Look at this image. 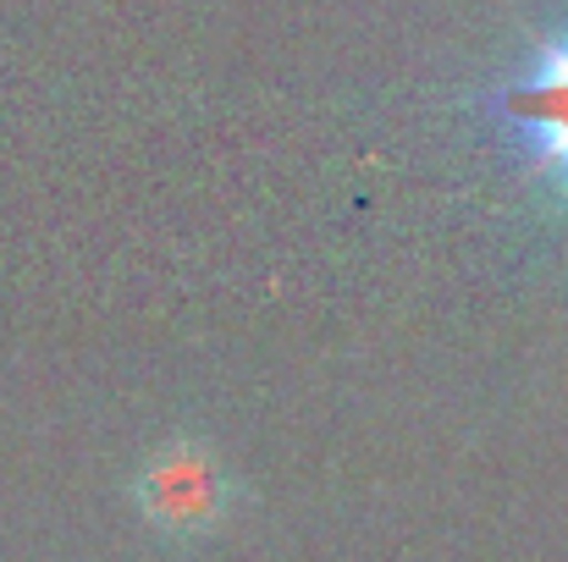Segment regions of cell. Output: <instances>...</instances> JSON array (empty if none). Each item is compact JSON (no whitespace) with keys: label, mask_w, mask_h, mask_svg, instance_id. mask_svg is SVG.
<instances>
[{"label":"cell","mask_w":568,"mask_h":562,"mask_svg":"<svg viewBox=\"0 0 568 562\" xmlns=\"http://www.w3.org/2000/svg\"><path fill=\"white\" fill-rule=\"evenodd\" d=\"M491 111L519 144V155L568 198V33L547 39L491 94Z\"/></svg>","instance_id":"cell-1"},{"label":"cell","mask_w":568,"mask_h":562,"mask_svg":"<svg viewBox=\"0 0 568 562\" xmlns=\"http://www.w3.org/2000/svg\"><path fill=\"white\" fill-rule=\"evenodd\" d=\"M226 502H232V486L221 474V463L193 447L178 441L166 447L161 458H150V469L139 474V508L155 530L166 535H210L221 519H226Z\"/></svg>","instance_id":"cell-2"}]
</instances>
